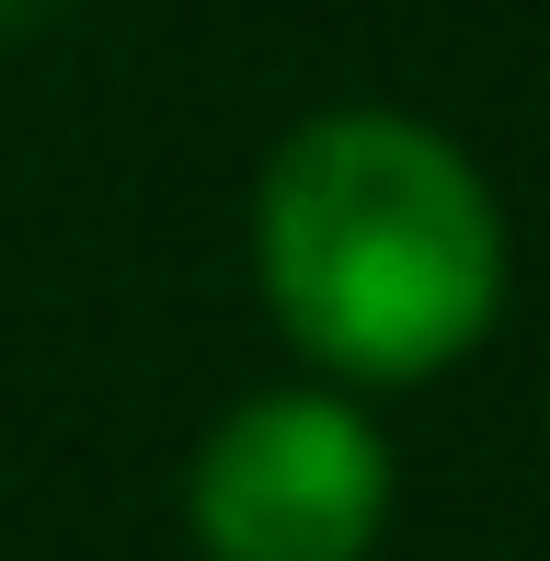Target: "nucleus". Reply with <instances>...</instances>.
Returning <instances> with one entry per match:
<instances>
[{
  "label": "nucleus",
  "instance_id": "nucleus-1",
  "mask_svg": "<svg viewBox=\"0 0 550 561\" xmlns=\"http://www.w3.org/2000/svg\"><path fill=\"white\" fill-rule=\"evenodd\" d=\"M253 287L310 378L424 390L505 321V207L447 126L321 104L264 149Z\"/></svg>",
  "mask_w": 550,
  "mask_h": 561
},
{
  "label": "nucleus",
  "instance_id": "nucleus-2",
  "mask_svg": "<svg viewBox=\"0 0 550 561\" xmlns=\"http://www.w3.org/2000/svg\"><path fill=\"white\" fill-rule=\"evenodd\" d=\"M207 561H367L390 539V436L344 378L253 390L207 424L184 470Z\"/></svg>",
  "mask_w": 550,
  "mask_h": 561
}]
</instances>
